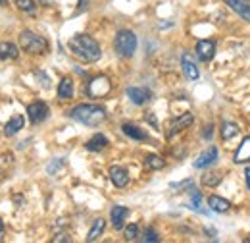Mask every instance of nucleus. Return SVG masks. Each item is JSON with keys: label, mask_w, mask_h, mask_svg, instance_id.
<instances>
[{"label": "nucleus", "mask_w": 250, "mask_h": 243, "mask_svg": "<svg viewBox=\"0 0 250 243\" xmlns=\"http://www.w3.org/2000/svg\"><path fill=\"white\" fill-rule=\"evenodd\" d=\"M23 125H25V118L21 114H16L12 120L4 125V135H8V137L16 135L20 129H23Z\"/></svg>", "instance_id": "obj_17"}, {"label": "nucleus", "mask_w": 250, "mask_h": 243, "mask_svg": "<svg viewBox=\"0 0 250 243\" xmlns=\"http://www.w3.org/2000/svg\"><path fill=\"white\" fill-rule=\"evenodd\" d=\"M56 0H41V4H44V6H52Z\"/></svg>", "instance_id": "obj_35"}, {"label": "nucleus", "mask_w": 250, "mask_h": 243, "mask_svg": "<svg viewBox=\"0 0 250 243\" xmlns=\"http://www.w3.org/2000/svg\"><path fill=\"white\" fill-rule=\"evenodd\" d=\"M237 135H239V125L235 122H223V125H221V137L225 141H229V139H233Z\"/></svg>", "instance_id": "obj_23"}, {"label": "nucleus", "mask_w": 250, "mask_h": 243, "mask_svg": "<svg viewBox=\"0 0 250 243\" xmlns=\"http://www.w3.org/2000/svg\"><path fill=\"white\" fill-rule=\"evenodd\" d=\"M173 189H185V187H192V180H185L181 183H171Z\"/></svg>", "instance_id": "obj_31"}, {"label": "nucleus", "mask_w": 250, "mask_h": 243, "mask_svg": "<svg viewBox=\"0 0 250 243\" xmlns=\"http://www.w3.org/2000/svg\"><path fill=\"white\" fill-rule=\"evenodd\" d=\"M216 160H218V149H216V147H210V149H206V151L194 160V168H198V170L210 168Z\"/></svg>", "instance_id": "obj_10"}, {"label": "nucleus", "mask_w": 250, "mask_h": 243, "mask_svg": "<svg viewBox=\"0 0 250 243\" xmlns=\"http://www.w3.org/2000/svg\"><path fill=\"white\" fill-rule=\"evenodd\" d=\"M20 56V49L14 43L2 41L0 43V60H16Z\"/></svg>", "instance_id": "obj_15"}, {"label": "nucleus", "mask_w": 250, "mask_h": 243, "mask_svg": "<svg viewBox=\"0 0 250 243\" xmlns=\"http://www.w3.org/2000/svg\"><path fill=\"white\" fill-rule=\"evenodd\" d=\"M212 135H214V125L210 123L204 127V139H212Z\"/></svg>", "instance_id": "obj_32"}, {"label": "nucleus", "mask_w": 250, "mask_h": 243, "mask_svg": "<svg viewBox=\"0 0 250 243\" xmlns=\"http://www.w3.org/2000/svg\"><path fill=\"white\" fill-rule=\"evenodd\" d=\"M112 89V83H110V79L106 77V75H98V77H94L89 81V85H87V93L94 97V98H100V97H106L108 93Z\"/></svg>", "instance_id": "obj_5"}, {"label": "nucleus", "mask_w": 250, "mask_h": 243, "mask_svg": "<svg viewBox=\"0 0 250 243\" xmlns=\"http://www.w3.org/2000/svg\"><path fill=\"white\" fill-rule=\"evenodd\" d=\"M16 6L21 10V12H27V14H33L35 12V0H16Z\"/></svg>", "instance_id": "obj_27"}, {"label": "nucleus", "mask_w": 250, "mask_h": 243, "mask_svg": "<svg viewBox=\"0 0 250 243\" xmlns=\"http://www.w3.org/2000/svg\"><path fill=\"white\" fill-rule=\"evenodd\" d=\"M146 120L150 122V123H152V125H154V127H156V118H154V116H152V114H148V116H146Z\"/></svg>", "instance_id": "obj_34"}, {"label": "nucleus", "mask_w": 250, "mask_h": 243, "mask_svg": "<svg viewBox=\"0 0 250 243\" xmlns=\"http://www.w3.org/2000/svg\"><path fill=\"white\" fill-rule=\"evenodd\" d=\"M125 240H127V242L139 240V226H137V224H129V226L125 228Z\"/></svg>", "instance_id": "obj_29"}, {"label": "nucleus", "mask_w": 250, "mask_h": 243, "mask_svg": "<svg viewBox=\"0 0 250 243\" xmlns=\"http://www.w3.org/2000/svg\"><path fill=\"white\" fill-rule=\"evenodd\" d=\"M106 145H108V139L102 135V133H96V135H93L89 141H87V149L89 151H93V152H98V151H102V149H106Z\"/></svg>", "instance_id": "obj_19"}, {"label": "nucleus", "mask_w": 250, "mask_h": 243, "mask_svg": "<svg viewBox=\"0 0 250 243\" xmlns=\"http://www.w3.org/2000/svg\"><path fill=\"white\" fill-rule=\"evenodd\" d=\"M110 180L116 187H125L129 183V172L124 166H112L110 168Z\"/></svg>", "instance_id": "obj_14"}, {"label": "nucleus", "mask_w": 250, "mask_h": 243, "mask_svg": "<svg viewBox=\"0 0 250 243\" xmlns=\"http://www.w3.org/2000/svg\"><path fill=\"white\" fill-rule=\"evenodd\" d=\"M20 45H21V49H23L25 52H29V54H44V52H48V43H46V39L41 37V35H37V33H33V31H29V29L20 33Z\"/></svg>", "instance_id": "obj_3"}, {"label": "nucleus", "mask_w": 250, "mask_h": 243, "mask_svg": "<svg viewBox=\"0 0 250 243\" xmlns=\"http://www.w3.org/2000/svg\"><path fill=\"white\" fill-rule=\"evenodd\" d=\"M69 118L83 125H100L106 120V110L98 104H77L69 110Z\"/></svg>", "instance_id": "obj_2"}, {"label": "nucleus", "mask_w": 250, "mask_h": 243, "mask_svg": "<svg viewBox=\"0 0 250 243\" xmlns=\"http://www.w3.org/2000/svg\"><path fill=\"white\" fill-rule=\"evenodd\" d=\"M219 182H221V172H208L202 176V183L206 187H216Z\"/></svg>", "instance_id": "obj_26"}, {"label": "nucleus", "mask_w": 250, "mask_h": 243, "mask_svg": "<svg viewBox=\"0 0 250 243\" xmlns=\"http://www.w3.org/2000/svg\"><path fill=\"white\" fill-rule=\"evenodd\" d=\"M27 116H29V122L33 125H37V123H41V122H44L48 118V106L44 102H41V100L31 102L27 106Z\"/></svg>", "instance_id": "obj_6"}, {"label": "nucleus", "mask_w": 250, "mask_h": 243, "mask_svg": "<svg viewBox=\"0 0 250 243\" xmlns=\"http://www.w3.org/2000/svg\"><path fill=\"white\" fill-rule=\"evenodd\" d=\"M200 201H202V197H200V191H196V189H190V209L204 213V211L200 209Z\"/></svg>", "instance_id": "obj_28"}, {"label": "nucleus", "mask_w": 250, "mask_h": 243, "mask_svg": "<svg viewBox=\"0 0 250 243\" xmlns=\"http://www.w3.org/2000/svg\"><path fill=\"white\" fill-rule=\"evenodd\" d=\"M233 160H235V164H247V162H250V137L243 139V143L237 149Z\"/></svg>", "instance_id": "obj_16"}, {"label": "nucleus", "mask_w": 250, "mask_h": 243, "mask_svg": "<svg viewBox=\"0 0 250 243\" xmlns=\"http://www.w3.org/2000/svg\"><path fill=\"white\" fill-rule=\"evenodd\" d=\"M127 216H129V209H127V207L118 205V207H114V209H112V213H110V220H112L114 230H124Z\"/></svg>", "instance_id": "obj_11"}, {"label": "nucleus", "mask_w": 250, "mask_h": 243, "mask_svg": "<svg viewBox=\"0 0 250 243\" xmlns=\"http://www.w3.org/2000/svg\"><path fill=\"white\" fill-rule=\"evenodd\" d=\"M122 129H124V133L127 137H131V139H135V141H145V139L148 137L141 127H137V125H133V123H124Z\"/></svg>", "instance_id": "obj_18"}, {"label": "nucleus", "mask_w": 250, "mask_h": 243, "mask_svg": "<svg viewBox=\"0 0 250 243\" xmlns=\"http://www.w3.org/2000/svg\"><path fill=\"white\" fill-rule=\"evenodd\" d=\"M141 240H143V242H146V243H148V242H150V243H158V242H160V236L156 234V230H154V228H146Z\"/></svg>", "instance_id": "obj_30"}, {"label": "nucleus", "mask_w": 250, "mask_h": 243, "mask_svg": "<svg viewBox=\"0 0 250 243\" xmlns=\"http://www.w3.org/2000/svg\"><path fill=\"white\" fill-rule=\"evenodd\" d=\"M181 68H183L185 77H187V79H190V81H196V79L200 77L198 66H196L194 56H192L190 52H183V56H181Z\"/></svg>", "instance_id": "obj_7"}, {"label": "nucleus", "mask_w": 250, "mask_h": 243, "mask_svg": "<svg viewBox=\"0 0 250 243\" xmlns=\"http://www.w3.org/2000/svg\"><path fill=\"white\" fill-rule=\"evenodd\" d=\"M2 2H6V0H0V4H2Z\"/></svg>", "instance_id": "obj_37"}, {"label": "nucleus", "mask_w": 250, "mask_h": 243, "mask_svg": "<svg viewBox=\"0 0 250 243\" xmlns=\"http://www.w3.org/2000/svg\"><path fill=\"white\" fill-rule=\"evenodd\" d=\"M67 47H69L73 56H77L79 60L83 62H96L100 60V56H102V50H100L98 43L89 35H75L69 41Z\"/></svg>", "instance_id": "obj_1"}, {"label": "nucleus", "mask_w": 250, "mask_h": 243, "mask_svg": "<svg viewBox=\"0 0 250 243\" xmlns=\"http://www.w3.org/2000/svg\"><path fill=\"white\" fill-rule=\"evenodd\" d=\"M245 176H247V187L250 189V168H247V170H245Z\"/></svg>", "instance_id": "obj_33"}, {"label": "nucleus", "mask_w": 250, "mask_h": 243, "mask_svg": "<svg viewBox=\"0 0 250 243\" xmlns=\"http://www.w3.org/2000/svg\"><path fill=\"white\" fill-rule=\"evenodd\" d=\"M2 238H4V222L0 220V242H2Z\"/></svg>", "instance_id": "obj_36"}, {"label": "nucleus", "mask_w": 250, "mask_h": 243, "mask_svg": "<svg viewBox=\"0 0 250 243\" xmlns=\"http://www.w3.org/2000/svg\"><path fill=\"white\" fill-rule=\"evenodd\" d=\"M192 122H194V116H192L190 112H185V114H181L179 118H175V120L171 122V125H169V131H167V137L171 139L173 135H177L179 131H183L185 127H188Z\"/></svg>", "instance_id": "obj_9"}, {"label": "nucleus", "mask_w": 250, "mask_h": 243, "mask_svg": "<svg viewBox=\"0 0 250 243\" xmlns=\"http://www.w3.org/2000/svg\"><path fill=\"white\" fill-rule=\"evenodd\" d=\"M208 207H210V211H214V213H225L231 205H229V201L221 199L218 195H210V197H208Z\"/></svg>", "instance_id": "obj_20"}, {"label": "nucleus", "mask_w": 250, "mask_h": 243, "mask_svg": "<svg viewBox=\"0 0 250 243\" xmlns=\"http://www.w3.org/2000/svg\"><path fill=\"white\" fill-rule=\"evenodd\" d=\"M58 97L62 100H67V98L73 97V81L69 77H63L62 81H60V85H58Z\"/></svg>", "instance_id": "obj_22"}, {"label": "nucleus", "mask_w": 250, "mask_h": 243, "mask_svg": "<svg viewBox=\"0 0 250 243\" xmlns=\"http://www.w3.org/2000/svg\"><path fill=\"white\" fill-rule=\"evenodd\" d=\"M216 54V43L210 41V39H204V41H198L196 43V56L202 62H210Z\"/></svg>", "instance_id": "obj_8"}, {"label": "nucleus", "mask_w": 250, "mask_h": 243, "mask_svg": "<svg viewBox=\"0 0 250 243\" xmlns=\"http://www.w3.org/2000/svg\"><path fill=\"white\" fill-rule=\"evenodd\" d=\"M114 49L122 58H131L137 50V35L129 29L118 31L116 41H114Z\"/></svg>", "instance_id": "obj_4"}, {"label": "nucleus", "mask_w": 250, "mask_h": 243, "mask_svg": "<svg viewBox=\"0 0 250 243\" xmlns=\"http://www.w3.org/2000/svg\"><path fill=\"white\" fill-rule=\"evenodd\" d=\"M12 166H14V154H12V152L0 154V178H4V176L10 172Z\"/></svg>", "instance_id": "obj_24"}, {"label": "nucleus", "mask_w": 250, "mask_h": 243, "mask_svg": "<svg viewBox=\"0 0 250 243\" xmlns=\"http://www.w3.org/2000/svg\"><path fill=\"white\" fill-rule=\"evenodd\" d=\"M145 166H146L148 170H160V168L166 166V162H164V158L158 156V154H148V156L145 158Z\"/></svg>", "instance_id": "obj_25"}, {"label": "nucleus", "mask_w": 250, "mask_h": 243, "mask_svg": "<svg viewBox=\"0 0 250 243\" xmlns=\"http://www.w3.org/2000/svg\"><path fill=\"white\" fill-rule=\"evenodd\" d=\"M127 97L131 98V102L133 104H145V102H148L150 100V97H152V93L148 91V89H145V87H129L127 89Z\"/></svg>", "instance_id": "obj_12"}, {"label": "nucleus", "mask_w": 250, "mask_h": 243, "mask_svg": "<svg viewBox=\"0 0 250 243\" xmlns=\"http://www.w3.org/2000/svg\"><path fill=\"white\" fill-rule=\"evenodd\" d=\"M104 228H106V222H104V218H96V220L93 222V228H91V232L87 234V242H96V240L102 236Z\"/></svg>", "instance_id": "obj_21"}, {"label": "nucleus", "mask_w": 250, "mask_h": 243, "mask_svg": "<svg viewBox=\"0 0 250 243\" xmlns=\"http://www.w3.org/2000/svg\"><path fill=\"white\" fill-rule=\"evenodd\" d=\"M225 4L243 20L250 22V0H225Z\"/></svg>", "instance_id": "obj_13"}]
</instances>
